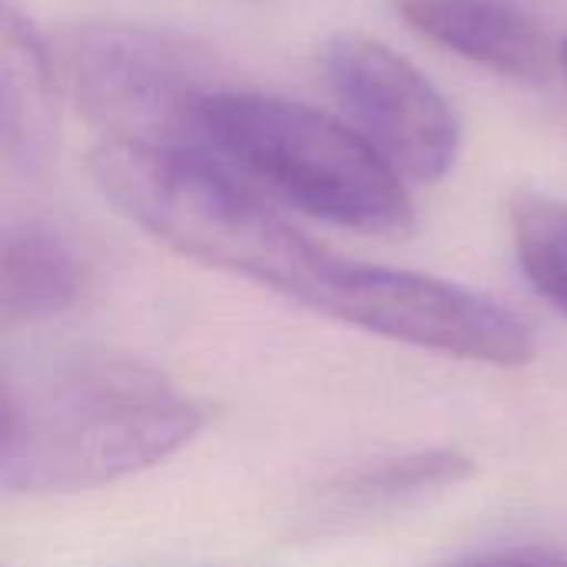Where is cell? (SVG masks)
Returning a JSON list of instances; mask_svg holds the SVG:
<instances>
[{
    "instance_id": "1",
    "label": "cell",
    "mask_w": 567,
    "mask_h": 567,
    "mask_svg": "<svg viewBox=\"0 0 567 567\" xmlns=\"http://www.w3.org/2000/svg\"><path fill=\"white\" fill-rule=\"evenodd\" d=\"M203 429L199 405L130 359L80 355L3 375L0 485L13 495L100 488L159 465Z\"/></svg>"
},
{
    "instance_id": "3",
    "label": "cell",
    "mask_w": 567,
    "mask_h": 567,
    "mask_svg": "<svg viewBox=\"0 0 567 567\" xmlns=\"http://www.w3.org/2000/svg\"><path fill=\"white\" fill-rule=\"evenodd\" d=\"M63 70L76 106L106 140L206 153L199 110L219 86L183 40L123 23L80 27L63 40Z\"/></svg>"
},
{
    "instance_id": "2",
    "label": "cell",
    "mask_w": 567,
    "mask_h": 567,
    "mask_svg": "<svg viewBox=\"0 0 567 567\" xmlns=\"http://www.w3.org/2000/svg\"><path fill=\"white\" fill-rule=\"evenodd\" d=\"M199 133L209 156L316 219L369 236H405L415 226L389 159L322 110L219 86L199 110Z\"/></svg>"
},
{
    "instance_id": "8",
    "label": "cell",
    "mask_w": 567,
    "mask_h": 567,
    "mask_svg": "<svg viewBox=\"0 0 567 567\" xmlns=\"http://www.w3.org/2000/svg\"><path fill=\"white\" fill-rule=\"evenodd\" d=\"M512 236L528 282L567 316V203L538 193L518 196Z\"/></svg>"
},
{
    "instance_id": "10",
    "label": "cell",
    "mask_w": 567,
    "mask_h": 567,
    "mask_svg": "<svg viewBox=\"0 0 567 567\" xmlns=\"http://www.w3.org/2000/svg\"><path fill=\"white\" fill-rule=\"evenodd\" d=\"M458 567H567V561L555 555H542V551H512V555H492V558H478Z\"/></svg>"
},
{
    "instance_id": "7",
    "label": "cell",
    "mask_w": 567,
    "mask_h": 567,
    "mask_svg": "<svg viewBox=\"0 0 567 567\" xmlns=\"http://www.w3.org/2000/svg\"><path fill=\"white\" fill-rule=\"evenodd\" d=\"M80 266L70 246L40 223H20L3 233L0 252V316L3 326L50 319L73 306Z\"/></svg>"
},
{
    "instance_id": "4",
    "label": "cell",
    "mask_w": 567,
    "mask_h": 567,
    "mask_svg": "<svg viewBox=\"0 0 567 567\" xmlns=\"http://www.w3.org/2000/svg\"><path fill=\"white\" fill-rule=\"evenodd\" d=\"M322 76L355 130L415 183L442 179L458 156V120L439 86L389 43L342 30L322 47Z\"/></svg>"
},
{
    "instance_id": "5",
    "label": "cell",
    "mask_w": 567,
    "mask_h": 567,
    "mask_svg": "<svg viewBox=\"0 0 567 567\" xmlns=\"http://www.w3.org/2000/svg\"><path fill=\"white\" fill-rule=\"evenodd\" d=\"M395 10L425 40L502 76H545L555 56L548 33L498 0H395Z\"/></svg>"
},
{
    "instance_id": "6",
    "label": "cell",
    "mask_w": 567,
    "mask_h": 567,
    "mask_svg": "<svg viewBox=\"0 0 567 567\" xmlns=\"http://www.w3.org/2000/svg\"><path fill=\"white\" fill-rule=\"evenodd\" d=\"M0 47V146L7 163L37 169L53 146V66L40 33L10 3Z\"/></svg>"
},
{
    "instance_id": "11",
    "label": "cell",
    "mask_w": 567,
    "mask_h": 567,
    "mask_svg": "<svg viewBox=\"0 0 567 567\" xmlns=\"http://www.w3.org/2000/svg\"><path fill=\"white\" fill-rule=\"evenodd\" d=\"M558 60H561V70H565V76H567V40L561 43V50H558Z\"/></svg>"
},
{
    "instance_id": "9",
    "label": "cell",
    "mask_w": 567,
    "mask_h": 567,
    "mask_svg": "<svg viewBox=\"0 0 567 567\" xmlns=\"http://www.w3.org/2000/svg\"><path fill=\"white\" fill-rule=\"evenodd\" d=\"M468 458L455 452H425L399 462H385L372 472H362L352 485L349 495L362 505L369 502H395L402 495H415L422 488H445L455 485L468 475Z\"/></svg>"
}]
</instances>
